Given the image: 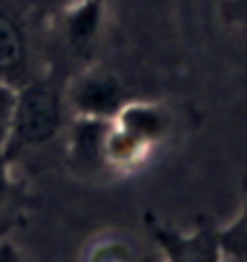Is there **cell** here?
<instances>
[{
  "instance_id": "obj_1",
  "label": "cell",
  "mask_w": 247,
  "mask_h": 262,
  "mask_svg": "<svg viewBox=\"0 0 247 262\" xmlns=\"http://www.w3.org/2000/svg\"><path fill=\"white\" fill-rule=\"evenodd\" d=\"M63 125V92L51 80H29L17 89L5 157L51 142Z\"/></svg>"
},
{
  "instance_id": "obj_2",
  "label": "cell",
  "mask_w": 247,
  "mask_h": 262,
  "mask_svg": "<svg viewBox=\"0 0 247 262\" xmlns=\"http://www.w3.org/2000/svg\"><path fill=\"white\" fill-rule=\"evenodd\" d=\"M29 77V34L19 10L0 0V84L19 89Z\"/></svg>"
},
{
  "instance_id": "obj_3",
  "label": "cell",
  "mask_w": 247,
  "mask_h": 262,
  "mask_svg": "<svg viewBox=\"0 0 247 262\" xmlns=\"http://www.w3.org/2000/svg\"><path fill=\"white\" fill-rule=\"evenodd\" d=\"M125 89L113 75L91 72L82 77L72 89V106L80 116L87 118H106L113 120L125 106Z\"/></svg>"
},
{
  "instance_id": "obj_4",
  "label": "cell",
  "mask_w": 247,
  "mask_h": 262,
  "mask_svg": "<svg viewBox=\"0 0 247 262\" xmlns=\"http://www.w3.org/2000/svg\"><path fill=\"white\" fill-rule=\"evenodd\" d=\"M154 238L163 248L168 262H221L224 253L214 229L202 226L194 233H176L170 229H154Z\"/></svg>"
},
{
  "instance_id": "obj_5",
  "label": "cell",
  "mask_w": 247,
  "mask_h": 262,
  "mask_svg": "<svg viewBox=\"0 0 247 262\" xmlns=\"http://www.w3.org/2000/svg\"><path fill=\"white\" fill-rule=\"evenodd\" d=\"M113 120L106 118H87L80 116V120L72 127V142L70 151L72 159L84 166H98L106 161V142L111 133Z\"/></svg>"
},
{
  "instance_id": "obj_6",
  "label": "cell",
  "mask_w": 247,
  "mask_h": 262,
  "mask_svg": "<svg viewBox=\"0 0 247 262\" xmlns=\"http://www.w3.org/2000/svg\"><path fill=\"white\" fill-rule=\"evenodd\" d=\"M113 123L125 130L128 135H132L137 142H142L144 147L154 140H159L166 130V118L159 108L146 106V103H125L122 111L113 118Z\"/></svg>"
},
{
  "instance_id": "obj_7",
  "label": "cell",
  "mask_w": 247,
  "mask_h": 262,
  "mask_svg": "<svg viewBox=\"0 0 247 262\" xmlns=\"http://www.w3.org/2000/svg\"><path fill=\"white\" fill-rule=\"evenodd\" d=\"M216 236H218L221 253L228 257H235L238 262H247V207L224 231H216Z\"/></svg>"
},
{
  "instance_id": "obj_8",
  "label": "cell",
  "mask_w": 247,
  "mask_h": 262,
  "mask_svg": "<svg viewBox=\"0 0 247 262\" xmlns=\"http://www.w3.org/2000/svg\"><path fill=\"white\" fill-rule=\"evenodd\" d=\"M96 19H98V0H87L80 8L72 12L70 19V36L77 43L87 41L96 29Z\"/></svg>"
},
{
  "instance_id": "obj_9",
  "label": "cell",
  "mask_w": 247,
  "mask_h": 262,
  "mask_svg": "<svg viewBox=\"0 0 247 262\" xmlns=\"http://www.w3.org/2000/svg\"><path fill=\"white\" fill-rule=\"evenodd\" d=\"M12 200H15V183L10 176V159L0 149V219H5L10 214Z\"/></svg>"
},
{
  "instance_id": "obj_10",
  "label": "cell",
  "mask_w": 247,
  "mask_h": 262,
  "mask_svg": "<svg viewBox=\"0 0 247 262\" xmlns=\"http://www.w3.org/2000/svg\"><path fill=\"white\" fill-rule=\"evenodd\" d=\"M15 94L17 89L0 84V149H5L10 135V125H12V111H15Z\"/></svg>"
},
{
  "instance_id": "obj_11",
  "label": "cell",
  "mask_w": 247,
  "mask_h": 262,
  "mask_svg": "<svg viewBox=\"0 0 247 262\" xmlns=\"http://www.w3.org/2000/svg\"><path fill=\"white\" fill-rule=\"evenodd\" d=\"M34 3H36V8L46 10V12H58V10L75 5V0H34Z\"/></svg>"
},
{
  "instance_id": "obj_12",
  "label": "cell",
  "mask_w": 247,
  "mask_h": 262,
  "mask_svg": "<svg viewBox=\"0 0 247 262\" xmlns=\"http://www.w3.org/2000/svg\"><path fill=\"white\" fill-rule=\"evenodd\" d=\"M0 262H22V260H19V253L10 243L0 241Z\"/></svg>"
},
{
  "instance_id": "obj_13",
  "label": "cell",
  "mask_w": 247,
  "mask_h": 262,
  "mask_svg": "<svg viewBox=\"0 0 247 262\" xmlns=\"http://www.w3.org/2000/svg\"><path fill=\"white\" fill-rule=\"evenodd\" d=\"M231 12L238 19H247V0H231Z\"/></svg>"
}]
</instances>
